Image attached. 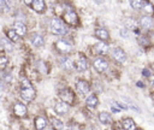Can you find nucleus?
<instances>
[{
	"mask_svg": "<svg viewBox=\"0 0 154 130\" xmlns=\"http://www.w3.org/2000/svg\"><path fill=\"white\" fill-rule=\"evenodd\" d=\"M137 85H138V87H143V84H142V82H137Z\"/></svg>",
	"mask_w": 154,
	"mask_h": 130,
	"instance_id": "nucleus-37",
	"label": "nucleus"
},
{
	"mask_svg": "<svg viewBox=\"0 0 154 130\" xmlns=\"http://www.w3.org/2000/svg\"><path fill=\"white\" fill-rule=\"evenodd\" d=\"M2 88H4V83H2V81L0 79V90H2Z\"/></svg>",
	"mask_w": 154,
	"mask_h": 130,
	"instance_id": "nucleus-36",
	"label": "nucleus"
},
{
	"mask_svg": "<svg viewBox=\"0 0 154 130\" xmlns=\"http://www.w3.org/2000/svg\"><path fill=\"white\" fill-rule=\"evenodd\" d=\"M142 8H143L146 12H148V13H153V5H152L150 2H144Z\"/></svg>",
	"mask_w": 154,
	"mask_h": 130,
	"instance_id": "nucleus-29",
	"label": "nucleus"
},
{
	"mask_svg": "<svg viewBox=\"0 0 154 130\" xmlns=\"http://www.w3.org/2000/svg\"><path fill=\"white\" fill-rule=\"evenodd\" d=\"M2 42V45H4V47L7 49V51H12L13 49V47H12V45H11V42H8V41H5V40H2L1 41Z\"/></svg>",
	"mask_w": 154,
	"mask_h": 130,
	"instance_id": "nucleus-32",
	"label": "nucleus"
},
{
	"mask_svg": "<svg viewBox=\"0 0 154 130\" xmlns=\"http://www.w3.org/2000/svg\"><path fill=\"white\" fill-rule=\"evenodd\" d=\"M51 30L54 34H57V35H65L66 31H67L64 22L60 20V19H58V18L52 19V22H51Z\"/></svg>",
	"mask_w": 154,
	"mask_h": 130,
	"instance_id": "nucleus-2",
	"label": "nucleus"
},
{
	"mask_svg": "<svg viewBox=\"0 0 154 130\" xmlns=\"http://www.w3.org/2000/svg\"><path fill=\"white\" fill-rule=\"evenodd\" d=\"M93 51H94L96 54H105V53L108 51V47H107L106 43L99 42V43H96V45L93 47Z\"/></svg>",
	"mask_w": 154,
	"mask_h": 130,
	"instance_id": "nucleus-15",
	"label": "nucleus"
},
{
	"mask_svg": "<svg viewBox=\"0 0 154 130\" xmlns=\"http://www.w3.org/2000/svg\"><path fill=\"white\" fill-rule=\"evenodd\" d=\"M143 75H144L146 77H149V76H150V72H148V70H143Z\"/></svg>",
	"mask_w": 154,
	"mask_h": 130,
	"instance_id": "nucleus-34",
	"label": "nucleus"
},
{
	"mask_svg": "<svg viewBox=\"0 0 154 130\" xmlns=\"http://www.w3.org/2000/svg\"><path fill=\"white\" fill-rule=\"evenodd\" d=\"M138 42H140L142 46H147V45H149V41H148V39H147L146 36L140 37V39H138Z\"/></svg>",
	"mask_w": 154,
	"mask_h": 130,
	"instance_id": "nucleus-31",
	"label": "nucleus"
},
{
	"mask_svg": "<svg viewBox=\"0 0 154 130\" xmlns=\"http://www.w3.org/2000/svg\"><path fill=\"white\" fill-rule=\"evenodd\" d=\"M36 66H37V67H40V66H41V72L47 73V69H45V67H46V63H43V61H37Z\"/></svg>",
	"mask_w": 154,
	"mask_h": 130,
	"instance_id": "nucleus-30",
	"label": "nucleus"
},
{
	"mask_svg": "<svg viewBox=\"0 0 154 130\" xmlns=\"http://www.w3.org/2000/svg\"><path fill=\"white\" fill-rule=\"evenodd\" d=\"M52 124H53V126H54V129H55V130H61V129H63V126H64L63 122H61V120H59V119H55V118H53Z\"/></svg>",
	"mask_w": 154,
	"mask_h": 130,
	"instance_id": "nucleus-26",
	"label": "nucleus"
},
{
	"mask_svg": "<svg viewBox=\"0 0 154 130\" xmlns=\"http://www.w3.org/2000/svg\"><path fill=\"white\" fill-rule=\"evenodd\" d=\"M7 37L12 41V42H17L18 40H19V36L17 35V32L13 30V29H10V30H7Z\"/></svg>",
	"mask_w": 154,
	"mask_h": 130,
	"instance_id": "nucleus-24",
	"label": "nucleus"
},
{
	"mask_svg": "<svg viewBox=\"0 0 154 130\" xmlns=\"http://www.w3.org/2000/svg\"><path fill=\"white\" fill-rule=\"evenodd\" d=\"M148 78H149V81H150V82H152V84H153V85H154V75H150V76H149V77H148Z\"/></svg>",
	"mask_w": 154,
	"mask_h": 130,
	"instance_id": "nucleus-35",
	"label": "nucleus"
},
{
	"mask_svg": "<svg viewBox=\"0 0 154 130\" xmlns=\"http://www.w3.org/2000/svg\"><path fill=\"white\" fill-rule=\"evenodd\" d=\"M59 96H60V99H61L63 102H65V104H67V105L73 104L75 95H73V91H72L70 88H64L63 90H60Z\"/></svg>",
	"mask_w": 154,
	"mask_h": 130,
	"instance_id": "nucleus-3",
	"label": "nucleus"
},
{
	"mask_svg": "<svg viewBox=\"0 0 154 130\" xmlns=\"http://www.w3.org/2000/svg\"><path fill=\"white\" fill-rule=\"evenodd\" d=\"M16 32H17V35L20 37V36H24L25 34H26V26H25V24L23 23V22H20V20H16L14 22V29H13Z\"/></svg>",
	"mask_w": 154,
	"mask_h": 130,
	"instance_id": "nucleus-10",
	"label": "nucleus"
},
{
	"mask_svg": "<svg viewBox=\"0 0 154 130\" xmlns=\"http://www.w3.org/2000/svg\"><path fill=\"white\" fill-rule=\"evenodd\" d=\"M28 110H26V106L22 102H16L14 106H13V113L17 116V117H24L26 114Z\"/></svg>",
	"mask_w": 154,
	"mask_h": 130,
	"instance_id": "nucleus-8",
	"label": "nucleus"
},
{
	"mask_svg": "<svg viewBox=\"0 0 154 130\" xmlns=\"http://www.w3.org/2000/svg\"><path fill=\"white\" fill-rule=\"evenodd\" d=\"M60 63H61V66L64 67V69H66V70H70V69H72L73 67V61L69 58V57H64L61 60H60Z\"/></svg>",
	"mask_w": 154,
	"mask_h": 130,
	"instance_id": "nucleus-21",
	"label": "nucleus"
},
{
	"mask_svg": "<svg viewBox=\"0 0 154 130\" xmlns=\"http://www.w3.org/2000/svg\"><path fill=\"white\" fill-rule=\"evenodd\" d=\"M30 41H31V43H32L35 47H41V46L43 45V42H45L43 37H42L40 34H32L31 37H30Z\"/></svg>",
	"mask_w": 154,
	"mask_h": 130,
	"instance_id": "nucleus-14",
	"label": "nucleus"
},
{
	"mask_svg": "<svg viewBox=\"0 0 154 130\" xmlns=\"http://www.w3.org/2000/svg\"><path fill=\"white\" fill-rule=\"evenodd\" d=\"M20 95H22V98H23L24 100H26V101H31V100L35 99L36 93H35V89H34L32 87H30V88H24V89H22Z\"/></svg>",
	"mask_w": 154,
	"mask_h": 130,
	"instance_id": "nucleus-6",
	"label": "nucleus"
},
{
	"mask_svg": "<svg viewBox=\"0 0 154 130\" xmlns=\"http://www.w3.org/2000/svg\"><path fill=\"white\" fill-rule=\"evenodd\" d=\"M119 34H120L123 37H126V36H128V30H125V29H120Z\"/></svg>",
	"mask_w": 154,
	"mask_h": 130,
	"instance_id": "nucleus-33",
	"label": "nucleus"
},
{
	"mask_svg": "<svg viewBox=\"0 0 154 130\" xmlns=\"http://www.w3.org/2000/svg\"><path fill=\"white\" fill-rule=\"evenodd\" d=\"M20 87H22V89H24V88H30V87H32V85H31V83L29 82V79H28V78L22 77V81H20Z\"/></svg>",
	"mask_w": 154,
	"mask_h": 130,
	"instance_id": "nucleus-27",
	"label": "nucleus"
},
{
	"mask_svg": "<svg viewBox=\"0 0 154 130\" xmlns=\"http://www.w3.org/2000/svg\"><path fill=\"white\" fill-rule=\"evenodd\" d=\"M122 126H123L124 130H135V129H136L135 122H134L131 118H125V119H123Z\"/></svg>",
	"mask_w": 154,
	"mask_h": 130,
	"instance_id": "nucleus-16",
	"label": "nucleus"
},
{
	"mask_svg": "<svg viewBox=\"0 0 154 130\" xmlns=\"http://www.w3.org/2000/svg\"><path fill=\"white\" fill-rule=\"evenodd\" d=\"M63 20L64 23H66L67 25H78L79 24V19H78V16L76 14V12L67 7V10L63 13Z\"/></svg>",
	"mask_w": 154,
	"mask_h": 130,
	"instance_id": "nucleus-1",
	"label": "nucleus"
},
{
	"mask_svg": "<svg viewBox=\"0 0 154 130\" xmlns=\"http://www.w3.org/2000/svg\"><path fill=\"white\" fill-rule=\"evenodd\" d=\"M135 130H142V129H135Z\"/></svg>",
	"mask_w": 154,
	"mask_h": 130,
	"instance_id": "nucleus-38",
	"label": "nucleus"
},
{
	"mask_svg": "<svg viewBox=\"0 0 154 130\" xmlns=\"http://www.w3.org/2000/svg\"><path fill=\"white\" fill-rule=\"evenodd\" d=\"M76 89H77V91H78L81 95H85L87 93H89L90 85H89V83H88L87 81L79 79V81L76 83Z\"/></svg>",
	"mask_w": 154,
	"mask_h": 130,
	"instance_id": "nucleus-4",
	"label": "nucleus"
},
{
	"mask_svg": "<svg viewBox=\"0 0 154 130\" xmlns=\"http://www.w3.org/2000/svg\"><path fill=\"white\" fill-rule=\"evenodd\" d=\"M54 111L58 113V114H65L67 111H69V105L60 101V102H57L55 106H54Z\"/></svg>",
	"mask_w": 154,
	"mask_h": 130,
	"instance_id": "nucleus-13",
	"label": "nucleus"
},
{
	"mask_svg": "<svg viewBox=\"0 0 154 130\" xmlns=\"http://www.w3.org/2000/svg\"><path fill=\"white\" fill-rule=\"evenodd\" d=\"M85 102H87V106H88L89 108H94V107L97 106L99 100H97V96H96L95 94H91V95H89V96L87 98Z\"/></svg>",
	"mask_w": 154,
	"mask_h": 130,
	"instance_id": "nucleus-18",
	"label": "nucleus"
},
{
	"mask_svg": "<svg viewBox=\"0 0 154 130\" xmlns=\"http://www.w3.org/2000/svg\"><path fill=\"white\" fill-rule=\"evenodd\" d=\"M7 55L5 52H0V70H5V67L7 66Z\"/></svg>",
	"mask_w": 154,
	"mask_h": 130,
	"instance_id": "nucleus-23",
	"label": "nucleus"
},
{
	"mask_svg": "<svg viewBox=\"0 0 154 130\" xmlns=\"http://www.w3.org/2000/svg\"><path fill=\"white\" fill-rule=\"evenodd\" d=\"M31 8L34 11H36L37 13H42L46 10V2L43 0H34L31 1Z\"/></svg>",
	"mask_w": 154,
	"mask_h": 130,
	"instance_id": "nucleus-9",
	"label": "nucleus"
},
{
	"mask_svg": "<svg viewBox=\"0 0 154 130\" xmlns=\"http://www.w3.org/2000/svg\"><path fill=\"white\" fill-rule=\"evenodd\" d=\"M143 4H144V1H140V0H131V1H130L131 7L135 8V10L142 8V7H143Z\"/></svg>",
	"mask_w": 154,
	"mask_h": 130,
	"instance_id": "nucleus-25",
	"label": "nucleus"
},
{
	"mask_svg": "<svg viewBox=\"0 0 154 130\" xmlns=\"http://www.w3.org/2000/svg\"><path fill=\"white\" fill-rule=\"evenodd\" d=\"M93 66H94V69H95L97 72H103V71L108 67V63H107L105 59H102V58H97V59L94 60Z\"/></svg>",
	"mask_w": 154,
	"mask_h": 130,
	"instance_id": "nucleus-5",
	"label": "nucleus"
},
{
	"mask_svg": "<svg viewBox=\"0 0 154 130\" xmlns=\"http://www.w3.org/2000/svg\"><path fill=\"white\" fill-rule=\"evenodd\" d=\"M8 10H10L8 2H7V1H2V0H0V11H2V12H7Z\"/></svg>",
	"mask_w": 154,
	"mask_h": 130,
	"instance_id": "nucleus-28",
	"label": "nucleus"
},
{
	"mask_svg": "<svg viewBox=\"0 0 154 130\" xmlns=\"http://www.w3.org/2000/svg\"><path fill=\"white\" fill-rule=\"evenodd\" d=\"M55 47H57V49L60 52V53H69V52H71V49H72V46L69 43V42H66V41H64V40H60V41H58L57 43H55Z\"/></svg>",
	"mask_w": 154,
	"mask_h": 130,
	"instance_id": "nucleus-7",
	"label": "nucleus"
},
{
	"mask_svg": "<svg viewBox=\"0 0 154 130\" xmlns=\"http://www.w3.org/2000/svg\"><path fill=\"white\" fill-rule=\"evenodd\" d=\"M46 125H47L46 118H43V117H37V118L35 119V128H36V130H43V129L46 128Z\"/></svg>",
	"mask_w": 154,
	"mask_h": 130,
	"instance_id": "nucleus-20",
	"label": "nucleus"
},
{
	"mask_svg": "<svg viewBox=\"0 0 154 130\" xmlns=\"http://www.w3.org/2000/svg\"><path fill=\"white\" fill-rule=\"evenodd\" d=\"M76 69L78 70V71H85L87 69H88V60H87V58L85 57H83V55H81L78 59H77V61H76Z\"/></svg>",
	"mask_w": 154,
	"mask_h": 130,
	"instance_id": "nucleus-12",
	"label": "nucleus"
},
{
	"mask_svg": "<svg viewBox=\"0 0 154 130\" xmlns=\"http://www.w3.org/2000/svg\"><path fill=\"white\" fill-rule=\"evenodd\" d=\"M99 119H100V122L103 123V124H108V123L112 122V117H111V114H109L108 112H100Z\"/></svg>",
	"mask_w": 154,
	"mask_h": 130,
	"instance_id": "nucleus-22",
	"label": "nucleus"
},
{
	"mask_svg": "<svg viewBox=\"0 0 154 130\" xmlns=\"http://www.w3.org/2000/svg\"><path fill=\"white\" fill-rule=\"evenodd\" d=\"M95 36H96L97 39H100L101 41H106V40L109 39L108 31H107L106 29H102V28H99V29L95 30Z\"/></svg>",
	"mask_w": 154,
	"mask_h": 130,
	"instance_id": "nucleus-17",
	"label": "nucleus"
},
{
	"mask_svg": "<svg viewBox=\"0 0 154 130\" xmlns=\"http://www.w3.org/2000/svg\"><path fill=\"white\" fill-rule=\"evenodd\" d=\"M140 25L143 28H149L153 25V18L150 16H143L140 19Z\"/></svg>",
	"mask_w": 154,
	"mask_h": 130,
	"instance_id": "nucleus-19",
	"label": "nucleus"
},
{
	"mask_svg": "<svg viewBox=\"0 0 154 130\" xmlns=\"http://www.w3.org/2000/svg\"><path fill=\"white\" fill-rule=\"evenodd\" d=\"M112 55H113V58H114L118 63H124V61L126 60V54H125V52H124L122 48H116V49L113 51Z\"/></svg>",
	"mask_w": 154,
	"mask_h": 130,
	"instance_id": "nucleus-11",
	"label": "nucleus"
}]
</instances>
